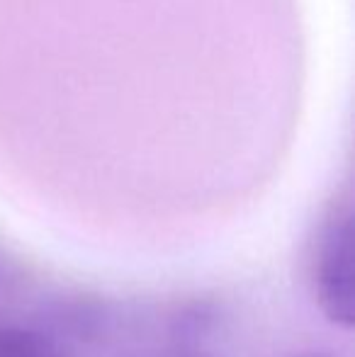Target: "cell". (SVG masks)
Returning a JSON list of instances; mask_svg holds the SVG:
<instances>
[{
    "label": "cell",
    "mask_w": 355,
    "mask_h": 357,
    "mask_svg": "<svg viewBox=\"0 0 355 357\" xmlns=\"http://www.w3.org/2000/svg\"><path fill=\"white\" fill-rule=\"evenodd\" d=\"M292 357H341V355L328 353V350H309V353H299V355H292Z\"/></svg>",
    "instance_id": "3"
},
{
    "label": "cell",
    "mask_w": 355,
    "mask_h": 357,
    "mask_svg": "<svg viewBox=\"0 0 355 357\" xmlns=\"http://www.w3.org/2000/svg\"><path fill=\"white\" fill-rule=\"evenodd\" d=\"M178 357H199V355H178Z\"/></svg>",
    "instance_id": "4"
},
{
    "label": "cell",
    "mask_w": 355,
    "mask_h": 357,
    "mask_svg": "<svg viewBox=\"0 0 355 357\" xmlns=\"http://www.w3.org/2000/svg\"><path fill=\"white\" fill-rule=\"evenodd\" d=\"M312 289L322 314L338 328L355 324V221L351 204L331 212L314 241Z\"/></svg>",
    "instance_id": "1"
},
{
    "label": "cell",
    "mask_w": 355,
    "mask_h": 357,
    "mask_svg": "<svg viewBox=\"0 0 355 357\" xmlns=\"http://www.w3.org/2000/svg\"><path fill=\"white\" fill-rule=\"evenodd\" d=\"M0 357H68L49 335L22 326L0 324Z\"/></svg>",
    "instance_id": "2"
}]
</instances>
